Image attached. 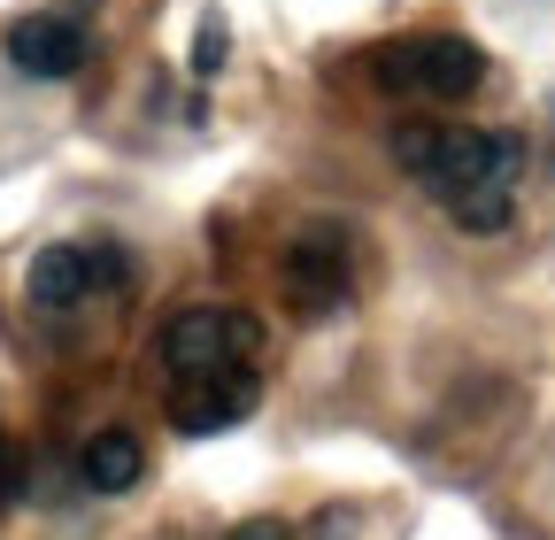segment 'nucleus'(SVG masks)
<instances>
[{
    "mask_svg": "<svg viewBox=\"0 0 555 540\" xmlns=\"http://www.w3.org/2000/svg\"><path fill=\"white\" fill-rule=\"evenodd\" d=\"M124 286H131V255H124V247H101V240H62V247H47V255L31 262V279H24V294H31L39 317H78V309H93V301H116Z\"/></svg>",
    "mask_w": 555,
    "mask_h": 540,
    "instance_id": "3",
    "label": "nucleus"
},
{
    "mask_svg": "<svg viewBox=\"0 0 555 540\" xmlns=\"http://www.w3.org/2000/svg\"><path fill=\"white\" fill-rule=\"evenodd\" d=\"M393 163L440 201H463V193H509L525 170V147L517 131H478V124H401Z\"/></svg>",
    "mask_w": 555,
    "mask_h": 540,
    "instance_id": "1",
    "label": "nucleus"
},
{
    "mask_svg": "<svg viewBox=\"0 0 555 540\" xmlns=\"http://www.w3.org/2000/svg\"><path fill=\"white\" fill-rule=\"evenodd\" d=\"M163 363H170V378H224V371H255V317H240V309H178L170 324H163Z\"/></svg>",
    "mask_w": 555,
    "mask_h": 540,
    "instance_id": "4",
    "label": "nucleus"
},
{
    "mask_svg": "<svg viewBox=\"0 0 555 540\" xmlns=\"http://www.w3.org/2000/svg\"><path fill=\"white\" fill-rule=\"evenodd\" d=\"M286 301L301 317H332L347 301V232H301L286 247Z\"/></svg>",
    "mask_w": 555,
    "mask_h": 540,
    "instance_id": "6",
    "label": "nucleus"
},
{
    "mask_svg": "<svg viewBox=\"0 0 555 540\" xmlns=\"http://www.w3.org/2000/svg\"><path fill=\"white\" fill-rule=\"evenodd\" d=\"M232 540H294L278 517H247V525H232Z\"/></svg>",
    "mask_w": 555,
    "mask_h": 540,
    "instance_id": "10",
    "label": "nucleus"
},
{
    "mask_svg": "<svg viewBox=\"0 0 555 540\" xmlns=\"http://www.w3.org/2000/svg\"><path fill=\"white\" fill-rule=\"evenodd\" d=\"M332 540H339V532H332Z\"/></svg>",
    "mask_w": 555,
    "mask_h": 540,
    "instance_id": "12",
    "label": "nucleus"
},
{
    "mask_svg": "<svg viewBox=\"0 0 555 540\" xmlns=\"http://www.w3.org/2000/svg\"><path fill=\"white\" fill-rule=\"evenodd\" d=\"M139 471H147V455H139V433H124V425L93 433V440H86V455H78V479H86L93 494H124Z\"/></svg>",
    "mask_w": 555,
    "mask_h": 540,
    "instance_id": "8",
    "label": "nucleus"
},
{
    "mask_svg": "<svg viewBox=\"0 0 555 540\" xmlns=\"http://www.w3.org/2000/svg\"><path fill=\"white\" fill-rule=\"evenodd\" d=\"M247 410H255V371L178 378V394H170V425L178 433H217V425H240Z\"/></svg>",
    "mask_w": 555,
    "mask_h": 540,
    "instance_id": "7",
    "label": "nucleus"
},
{
    "mask_svg": "<svg viewBox=\"0 0 555 540\" xmlns=\"http://www.w3.org/2000/svg\"><path fill=\"white\" fill-rule=\"evenodd\" d=\"M371 78L386 93H409V101H463L486 78V54L455 31H409V39H386L371 54Z\"/></svg>",
    "mask_w": 555,
    "mask_h": 540,
    "instance_id": "2",
    "label": "nucleus"
},
{
    "mask_svg": "<svg viewBox=\"0 0 555 540\" xmlns=\"http://www.w3.org/2000/svg\"><path fill=\"white\" fill-rule=\"evenodd\" d=\"M9 487H16V455H9V433H0V502H9Z\"/></svg>",
    "mask_w": 555,
    "mask_h": 540,
    "instance_id": "11",
    "label": "nucleus"
},
{
    "mask_svg": "<svg viewBox=\"0 0 555 540\" xmlns=\"http://www.w3.org/2000/svg\"><path fill=\"white\" fill-rule=\"evenodd\" d=\"M448 217L463 232H502L509 224V193H463V201H448Z\"/></svg>",
    "mask_w": 555,
    "mask_h": 540,
    "instance_id": "9",
    "label": "nucleus"
},
{
    "mask_svg": "<svg viewBox=\"0 0 555 540\" xmlns=\"http://www.w3.org/2000/svg\"><path fill=\"white\" fill-rule=\"evenodd\" d=\"M93 54V0H54L9 24V62L24 78H69Z\"/></svg>",
    "mask_w": 555,
    "mask_h": 540,
    "instance_id": "5",
    "label": "nucleus"
}]
</instances>
